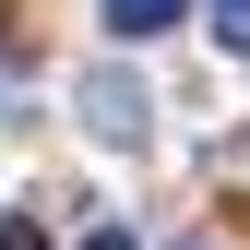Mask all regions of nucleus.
<instances>
[{"mask_svg":"<svg viewBox=\"0 0 250 250\" xmlns=\"http://www.w3.org/2000/svg\"><path fill=\"white\" fill-rule=\"evenodd\" d=\"M179 12H191V0H96V24L119 48H143V36H179Z\"/></svg>","mask_w":250,"mask_h":250,"instance_id":"nucleus-1","label":"nucleus"},{"mask_svg":"<svg viewBox=\"0 0 250 250\" xmlns=\"http://www.w3.org/2000/svg\"><path fill=\"white\" fill-rule=\"evenodd\" d=\"M96 131H107V143H143V96H131V83H119V72L96 83Z\"/></svg>","mask_w":250,"mask_h":250,"instance_id":"nucleus-2","label":"nucleus"},{"mask_svg":"<svg viewBox=\"0 0 250 250\" xmlns=\"http://www.w3.org/2000/svg\"><path fill=\"white\" fill-rule=\"evenodd\" d=\"M214 48H250V0H214Z\"/></svg>","mask_w":250,"mask_h":250,"instance_id":"nucleus-3","label":"nucleus"},{"mask_svg":"<svg viewBox=\"0 0 250 250\" xmlns=\"http://www.w3.org/2000/svg\"><path fill=\"white\" fill-rule=\"evenodd\" d=\"M0 250H48V238H36V214H0Z\"/></svg>","mask_w":250,"mask_h":250,"instance_id":"nucleus-4","label":"nucleus"},{"mask_svg":"<svg viewBox=\"0 0 250 250\" xmlns=\"http://www.w3.org/2000/svg\"><path fill=\"white\" fill-rule=\"evenodd\" d=\"M83 250H131V238H119V227H96V238H83Z\"/></svg>","mask_w":250,"mask_h":250,"instance_id":"nucleus-5","label":"nucleus"}]
</instances>
